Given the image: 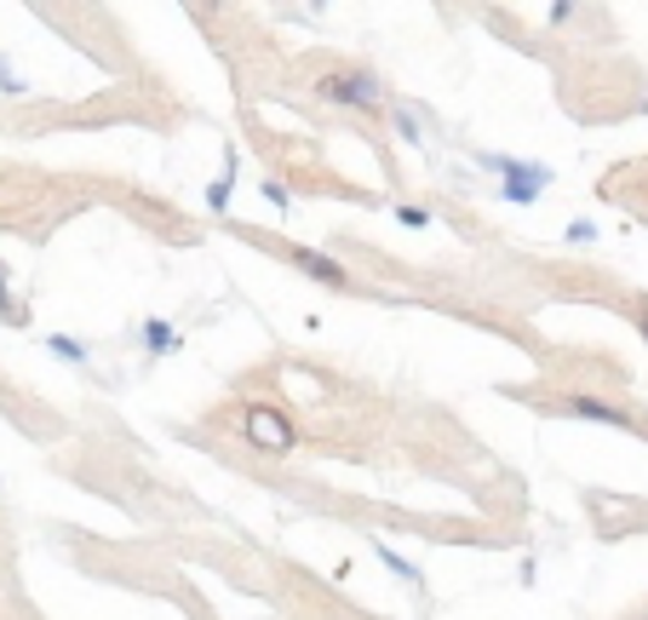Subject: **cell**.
Instances as JSON below:
<instances>
[{"label": "cell", "instance_id": "1", "mask_svg": "<svg viewBox=\"0 0 648 620\" xmlns=\"http://www.w3.org/2000/svg\"><path fill=\"white\" fill-rule=\"evenodd\" d=\"M316 98L333 103V110H356V116H379L385 103V81L367 76V69H333V76H316Z\"/></svg>", "mask_w": 648, "mask_h": 620}, {"label": "cell", "instance_id": "2", "mask_svg": "<svg viewBox=\"0 0 648 620\" xmlns=\"http://www.w3.org/2000/svg\"><path fill=\"white\" fill-rule=\"evenodd\" d=\"M242 437L259 448V454H293L298 448V431H293V420L282 408H270V402H247V413H242Z\"/></svg>", "mask_w": 648, "mask_h": 620}, {"label": "cell", "instance_id": "3", "mask_svg": "<svg viewBox=\"0 0 648 620\" xmlns=\"http://www.w3.org/2000/svg\"><path fill=\"white\" fill-rule=\"evenodd\" d=\"M488 167L505 172V201H517V207H528L545 184H551V167H534V161H488Z\"/></svg>", "mask_w": 648, "mask_h": 620}, {"label": "cell", "instance_id": "4", "mask_svg": "<svg viewBox=\"0 0 648 620\" xmlns=\"http://www.w3.org/2000/svg\"><path fill=\"white\" fill-rule=\"evenodd\" d=\"M568 413H579V420H597V426H614V431H642L637 413L614 408V402H603V397H586V391H574V397H568Z\"/></svg>", "mask_w": 648, "mask_h": 620}, {"label": "cell", "instance_id": "5", "mask_svg": "<svg viewBox=\"0 0 648 620\" xmlns=\"http://www.w3.org/2000/svg\"><path fill=\"white\" fill-rule=\"evenodd\" d=\"M287 259H293L304 276H316V282H327V288H351V270L338 264V259H327V253H316V248H287Z\"/></svg>", "mask_w": 648, "mask_h": 620}, {"label": "cell", "instance_id": "6", "mask_svg": "<svg viewBox=\"0 0 648 620\" xmlns=\"http://www.w3.org/2000/svg\"><path fill=\"white\" fill-rule=\"evenodd\" d=\"M139 339H144V351H150V357H173L179 344H184V339H179V328L166 322V317H150V322H139Z\"/></svg>", "mask_w": 648, "mask_h": 620}, {"label": "cell", "instance_id": "7", "mask_svg": "<svg viewBox=\"0 0 648 620\" xmlns=\"http://www.w3.org/2000/svg\"><path fill=\"white\" fill-rule=\"evenodd\" d=\"M47 351H58L63 362H87V344L70 339V333H52V339H47Z\"/></svg>", "mask_w": 648, "mask_h": 620}, {"label": "cell", "instance_id": "8", "mask_svg": "<svg viewBox=\"0 0 648 620\" xmlns=\"http://www.w3.org/2000/svg\"><path fill=\"white\" fill-rule=\"evenodd\" d=\"M391 132L402 138V144H419V121H414V110H391Z\"/></svg>", "mask_w": 648, "mask_h": 620}, {"label": "cell", "instance_id": "9", "mask_svg": "<svg viewBox=\"0 0 648 620\" xmlns=\"http://www.w3.org/2000/svg\"><path fill=\"white\" fill-rule=\"evenodd\" d=\"M379 558H385V563H391V569H396L402 580H419V569H414V563H407V558H396V551H391V546H379Z\"/></svg>", "mask_w": 648, "mask_h": 620}, {"label": "cell", "instance_id": "10", "mask_svg": "<svg viewBox=\"0 0 648 620\" xmlns=\"http://www.w3.org/2000/svg\"><path fill=\"white\" fill-rule=\"evenodd\" d=\"M396 219H402V224H414V230L431 224V213H425V207H414V201H402V207H396Z\"/></svg>", "mask_w": 648, "mask_h": 620}, {"label": "cell", "instance_id": "11", "mask_svg": "<svg viewBox=\"0 0 648 620\" xmlns=\"http://www.w3.org/2000/svg\"><path fill=\"white\" fill-rule=\"evenodd\" d=\"M224 201H230V179H219V184L207 190V207H213V213H224Z\"/></svg>", "mask_w": 648, "mask_h": 620}, {"label": "cell", "instance_id": "12", "mask_svg": "<svg viewBox=\"0 0 648 620\" xmlns=\"http://www.w3.org/2000/svg\"><path fill=\"white\" fill-rule=\"evenodd\" d=\"M0 92H29V87H23V81L12 76V69H7V63H0Z\"/></svg>", "mask_w": 648, "mask_h": 620}, {"label": "cell", "instance_id": "13", "mask_svg": "<svg viewBox=\"0 0 648 620\" xmlns=\"http://www.w3.org/2000/svg\"><path fill=\"white\" fill-rule=\"evenodd\" d=\"M591 236H597V224H586V219H579V224L568 230V241H579V248H586V241H591Z\"/></svg>", "mask_w": 648, "mask_h": 620}, {"label": "cell", "instance_id": "14", "mask_svg": "<svg viewBox=\"0 0 648 620\" xmlns=\"http://www.w3.org/2000/svg\"><path fill=\"white\" fill-rule=\"evenodd\" d=\"M264 196H270V201H276V207H287V201H293V196H287V184H276V179H270V184H264Z\"/></svg>", "mask_w": 648, "mask_h": 620}, {"label": "cell", "instance_id": "15", "mask_svg": "<svg viewBox=\"0 0 648 620\" xmlns=\"http://www.w3.org/2000/svg\"><path fill=\"white\" fill-rule=\"evenodd\" d=\"M637 333H642V344H648V299H637Z\"/></svg>", "mask_w": 648, "mask_h": 620}, {"label": "cell", "instance_id": "16", "mask_svg": "<svg viewBox=\"0 0 648 620\" xmlns=\"http://www.w3.org/2000/svg\"><path fill=\"white\" fill-rule=\"evenodd\" d=\"M0 310H12V299H7V264H0Z\"/></svg>", "mask_w": 648, "mask_h": 620}]
</instances>
